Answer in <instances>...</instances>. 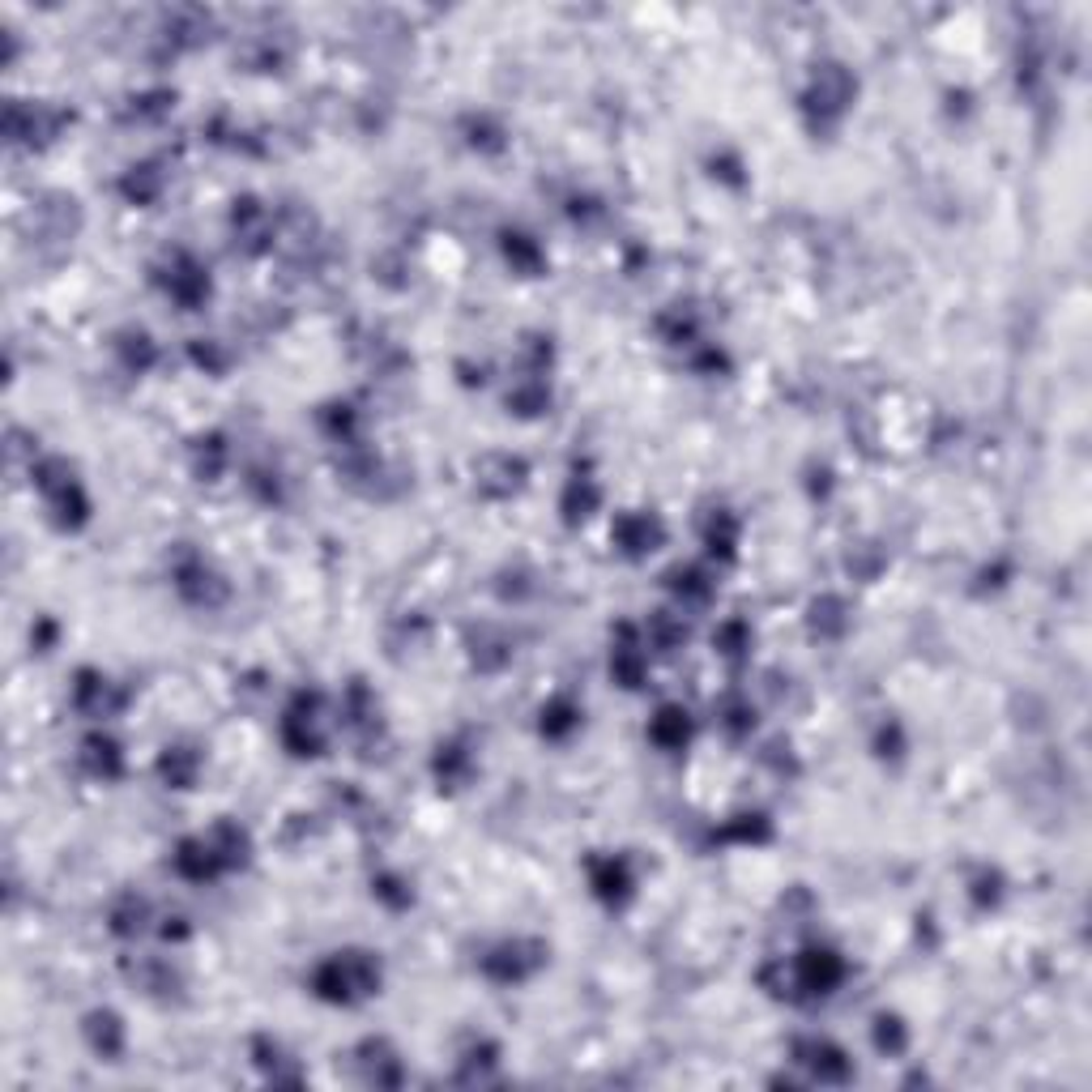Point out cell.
<instances>
[{
	"label": "cell",
	"mask_w": 1092,
	"mask_h": 1092,
	"mask_svg": "<svg viewBox=\"0 0 1092 1092\" xmlns=\"http://www.w3.org/2000/svg\"><path fill=\"white\" fill-rule=\"evenodd\" d=\"M380 982V969L363 956H337L333 965L321 973V990L333 994V999H350V994H368L371 985Z\"/></svg>",
	"instance_id": "cell-1"
},
{
	"label": "cell",
	"mask_w": 1092,
	"mask_h": 1092,
	"mask_svg": "<svg viewBox=\"0 0 1092 1092\" xmlns=\"http://www.w3.org/2000/svg\"><path fill=\"white\" fill-rule=\"evenodd\" d=\"M86 751H90L94 772H115V747L108 743V738H90Z\"/></svg>",
	"instance_id": "cell-3"
},
{
	"label": "cell",
	"mask_w": 1092,
	"mask_h": 1092,
	"mask_svg": "<svg viewBox=\"0 0 1092 1092\" xmlns=\"http://www.w3.org/2000/svg\"><path fill=\"white\" fill-rule=\"evenodd\" d=\"M811 1059H803L807 1067H811V1071L819 1075V1079H841L845 1071H850V1063H845V1054L841 1050H832L828 1041H811Z\"/></svg>",
	"instance_id": "cell-2"
}]
</instances>
